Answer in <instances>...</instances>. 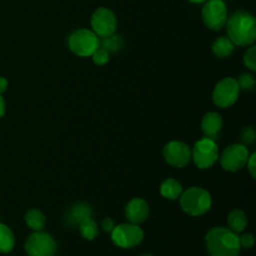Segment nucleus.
Listing matches in <instances>:
<instances>
[{"label": "nucleus", "instance_id": "f257e3e1", "mask_svg": "<svg viewBox=\"0 0 256 256\" xmlns=\"http://www.w3.org/2000/svg\"><path fill=\"white\" fill-rule=\"evenodd\" d=\"M228 38L238 46L252 45L256 39V22L250 12L238 10L226 22Z\"/></svg>", "mask_w": 256, "mask_h": 256}, {"label": "nucleus", "instance_id": "f03ea898", "mask_svg": "<svg viewBox=\"0 0 256 256\" xmlns=\"http://www.w3.org/2000/svg\"><path fill=\"white\" fill-rule=\"evenodd\" d=\"M205 244L212 256H238L242 249L236 232L224 226L210 229L205 236Z\"/></svg>", "mask_w": 256, "mask_h": 256}, {"label": "nucleus", "instance_id": "7ed1b4c3", "mask_svg": "<svg viewBox=\"0 0 256 256\" xmlns=\"http://www.w3.org/2000/svg\"><path fill=\"white\" fill-rule=\"evenodd\" d=\"M179 199L182 212L192 216L206 214L212 204L210 192L199 186L189 188L186 192H182Z\"/></svg>", "mask_w": 256, "mask_h": 256}, {"label": "nucleus", "instance_id": "20e7f679", "mask_svg": "<svg viewBox=\"0 0 256 256\" xmlns=\"http://www.w3.org/2000/svg\"><path fill=\"white\" fill-rule=\"evenodd\" d=\"M69 49L78 56H92L95 50L100 48V39L92 30L78 29L68 38Z\"/></svg>", "mask_w": 256, "mask_h": 256}, {"label": "nucleus", "instance_id": "39448f33", "mask_svg": "<svg viewBox=\"0 0 256 256\" xmlns=\"http://www.w3.org/2000/svg\"><path fill=\"white\" fill-rule=\"evenodd\" d=\"M110 234L112 242L122 249H132L142 244L144 240V232L142 228L132 222L115 225Z\"/></svg>", "mask_w": 256, "mask_h": 256}, {"label": "nucleus", "instance_id": "423d86ee", "mask_svg": "<svg viewBox=\"0 0 256 256\" xmlns=\"http://www.w3.org/2000/svg\"><path fill=\"white\" fill-rule=\"evenodd\" d=\"M25 252L29 256H55L58 244L48 232H34L25 242Z\"/></svg>", "mask_w": 256, "mask_h": 256}, {"label": "nucleus", "instance_id": "0eeeda50", "mask_svg": "<svg viewBox=\"0 0 256 256\" xmlns=\"http://www.w3.org/2000/svg\"><path fill=\"white\" fill-rule=\"evenodd\" d=\"M192 159L199 169H209L219 159V149L215 140L204 138L195 142L192 150Z\"/></svg>", "mask_w": 256, "mask_h": 256}, {"label": "nucleus", "instance_id": "6e6552de", "mask_svg": "<svg viewBox=\"0 0 256 256\" xmlns=\"http://www.w3.org/2000/svg\"><path fill=\"white\" fill-rule=\"evenodd\" d=\"M240 88L236 79L234 78H224L220 80L212 92V102L216 106L226 109L234 105L239 99Z\"/></svg>", "mask_w": 256, "mask_h": 256}, {"label": "nucleus", "instance_id": "1a4fd4ad", "mask_svg": "<svg viewBox=\"0 0 256 256\" xmlns=\"http://www.w3.org/2000/svg\"><path fill=\"white\" fill-rule=\"evenodd\" d=\"M202 22L209 29L220 30L228 22V9L222 0H206L202 10Z\"/></svg>", "mask_w": 256, "mask_h": 256}, {"label": "nucleus", "instance_id": "9d476101", "mask_svg": "<svg viewBox=\"0 0 256 256\" xmlns=\"http://www.w3.org/2000/svg\"><path fill=\"white\" fill-rule=\"evenodd\" d=\"M249 149L244 144H232L222 152L220 164L226 172H235L242 170L249 159Z\"/></svg>", "mask_w": 256, "mask_h": 256}, {"label": "nucleus", "instance_id": "9b49d317", "mask_svg": "<svg viewBox=\"0 0 256 256\" xmlns=\"http://www.w3.org/2000/svg\"><path fill=\"white\" fill-rule=\"evenodd\" d=\"M92 29L99 38L109 36L116 30V15L109 8H99L92 15Z\"/></svg>", "mask_w": 256, "mask_h": 256}, {"label": "nucleus", "instance_id": "f8f14e48", "mask_svg": "<svg viewBox=\"0 0 256 256\" xmlns=\"http://www.w3.org/2000/svg\"><path fill=\"white\" fill-rule=\"evenodd\" d=\"M162 155L165 162L172 166L184 168L192 160V149L185 142L174 140L165 145Z\"/></svg>", "mask_w": 256, "mask_h": 256}, {"label": "nucleus", "instance_id": "ddd939ff", "mask_svg": "<svg viewBox=\"0 0 256 256\" xmlns=\"http://www.w3.org/2000/svg\"><path fill=\"white\" fill-rule=\"evenodd\" d=\"M149 205L142 198H134L128 202L125 208V216L132 224H142L149 218Z\"/></svg>", "mask_w": 256, "mask_h": 256}, {"label": "nucleus", "instance_id": "4468645a", "mask_svg": "<svg viewBox=\"0 0 256 256\" xmlns=\"http://www.w3.org/2000/svg\"><path fill=\"white\" fill-rule=\"evenodd\" d=\"M222 128V119L220 114L215 112H210L204 115L202 120V130L204 132L205 138L209 139H218Z\"/></svg>", "mask_w": 256, "mask_h": 256}, {"label": "nucleus", "instance_id": "2eb2a0df", "mask_svg": "<svg viewBox=\"0 0 256 256\" xmlns=\"http://www.w3.org/2000/svg\"><path fill=\"white\" fill-rule=\"evenodd\" d=\"M92 208L85 202H76L65 212L64 220L68 225H79L82 220L92 218Z\"/></svg>", "mask_w": 256, "mask_h": 256}, {"label": "nucleus", "instance_id": "dca6fc26", "mask_svg": "<svg viewBox=\"0 0 256 256\" xmlns=\"http://www.w3.org/2000/svg\"><path fill=\"white\" fill-rule=\"evenodd\" d=\"M228 225L229 229L234 232H244L245 228L248 226V216L242 210L235 209L228 216Z\"/></svg>", "mask_w": 256, "mask_h": 256}, {"label": "nucleus", "instance_id": "f3484780", "mask_svg": "<svg viewBox=\"0 0 256 256\" xmlns=\"http://www.w3.org/2000/svg\"><path fill=\"white\" fill-rule=\"evenodd\" d=\"M25 222L34 232H42L46 224V218H45L44 212H40L39 209H30L25 214Z\"/></svg>", "mask_w": 256, "mask_h": 256}, {"label": "nucleus", "instance_id": "a211bd4d", "mask_svg": "<svg viewBox=\"0 0 256 256\" xmlns=\"http://www.w3.org/2000/svg\"><path fill=\"white\" fill-rule=\"evenodd\" d=\"M234 42L228 36H219L212 42V50L218 58H229L234 52Z\"/></svg>", "mask_w": 256, "mask_h": 256}, {"label": "nucleus", "instance_id": "6ab92c4d", "mask_svg": "<svg viewBox=\"0 0 256 256\" xmlns=\"http://www.w3.org/2000/svg\"><path fill=\"white\" fill-rule=\"evenodd\" d=\"M160 194L169 200H176L182 194V186L175 179H166L160 186Z\"/></svg>", "mask_w": 256, "mask_h": 256}, {"label": "nucleus", "instance_id": "aec40b11", "mask_svg": "<svg viewBox=\"0 0 256 256\" xmlns=\"http://www.w3.org/2000/svg\"><path fill=\"white\" fill-rule=\"evenodd\" d=\"M15 246L14 232L9 226L0 222V254H8Z\"/></svg>", "mask_w": 256, "mask_h": 256}, {"label": "nucleus", "instance_id": "412c9836", "mask_svg": "<svg viewBox=\"0 0 256 256\" xmlns=\"http://www.w3.org/2000/svg\"><path fill=\"white\" fill-rule=\"evenodd\" d=\"M122 44H124V40L120 35L114 34L109 35V36L102 38V40H100V46L102 49L106 50L109 54H112V52H118L122 50Z\"/></svg>", "mask_w": 256, "mask_h": 256}, {"label": "nucleus", "instance_id": "4be33fe9", "mask_svg": "<svg viewBox=\"0 0 256 256\" xmlns=\"http://www.w3.org/2000/svg\"><path fill=\"white\" fill-rule=\"evenodd\" d=\"M79 232L80 235L84 238L85 240H94L95 238L99 234V229H98V224L92 219V218H88V219L82 220L79 224Z\"/></svg>", "mask_w": 256, "mask_h": 256}, {"label": "nucleus", "instance_id": "5701e85b", "mask_svg": "<svg viewBox=\"0 0 256 256\" xmlns=\"http://www.w3.org/2000/svg\"><path fill=\"white\" fill-rule=\"evenodd\" d=\"M238 85H239L240 90H245V92H250L255 88V78L252 74L249 72H244L239 76V79L236 80Z\"/></svg>", "mask_w": 256, "mask_h": 256}, {"label": "nucleus", "instance_id": "b1692460", "mask_svg": "<svg viewBox=\"0 0 256 256\" xmlns=\"http://www.w3.org/2000/svg\"><path fill=\"white\" fill-rule=\"evenodd\" d=\"M244 64L245 66L249 68L252 72L256 70V48L250 46L244 54Z\"/></svg>", "mask_w": 256, "mask_h": 256}, {"label": "nucleus", "instance_id": "393cba45", "mask_svg": "<svg viewBox=\"0 0 256 256\" xmlns=\"http://www.w3.org/2000/svg\"><path fill=\"white\" fill-rule=\"evenodd\" d=\"M109 52H106L105 49H102V46L98 48L94 52V54L92 55V62L98 65H104L109 62Z\"/></svg>", "mask_w": 256, "mask_h": 256}, {"label": "nucleus", "instance_id": "a878e982", "mask_svg": "<svg viewBox=\"0 0 256 256\" xmlns=\"http://www.w3.org/2000/svg\"><path fill=\"white\" fill-rule=\"evenodd\" d=\"M240 138H242V142H244V145H252V142H255V130L252 126H245L244 129L242 130V134H240Z\"/></svg>", "mask_w": 256, "mask_h": 256}, {"label": "nucleus", "instance_id": "bb28decb", "mask_svg": "<svg viewBox=\"0 0 256 256\" xmlns=\"http://www.w3.org/2000/svg\"><path fill=\"white\" fill-rule=\"evenodd\" d=\"M239 242L240 246L244 248V249H250V248L254 246L255 239L252 234H242V236H239Z\"/></svg>", "mask_w": 256, "mask_h": 256}, {"label": "nucleus", "instance_id": "cd10ccee", "mask_svg": "<svg viewBox=\"0 0 256 256\" xmlns=\"http://www.w3.org/2000/svg\"><path fill=\"white\" fill-rule=\"evenodd\" d=\"M255 162H256V154L249 155V159H248V162H246V166H248V170H249L250 175H252V179H255L256 176V165H255Z\"/></svg>", "mask_w": 256, "mask_h": 256}, {"label": "nucleus", "instance_id": "c85d7f7f", "mask_svg": "<svg viewBox=\"0 0 256 256\" xmlns=\"http://www.w3.org/2000/svg\"><path fill=\"white\" fill-rule=\"evenodd\" d=\"M102 230H104V232H112V229H114V228H115V222H114V220L110 219V218H106V219L102 220Z\"/></svg>", "mask_w": 256, "mask_h": 256}, {"label": "nucleus", "instance_id": "c756f323", "mask_svg": "<svg viewBox=\"0 0 256 256\" xmlns=\"http://www.w3.org/2000/svg\"><path fill=\"white\" fill-rule=\"evenodd\" d=\"M6 89H8V80L5 79V78L0 76V94L4 92Z\"/></svg>", "mask_w": 256, "mask_h": 256}, {"label": "nucleus", "instance_id": "7c9ffc66", "mask_svg": "<svg viewBox=\"0 0 256 256\" xmlns=\"http://www.w3.org/2000/svg\"><path fill=\"white\" fill-rule=\"evenodd\" d=\"M5 114V102H4V98L2 96V94H0V118L4 116Z\"/></svg>", "mask_w": 256, "mask_h": 256}, {"label": "nucleus", "instance_id": "2f4dec72", "mask_svg": "<svg viewBox=\"0 0 256 256\" xmlns=\"http://www.w3.org/2000/svg\"><path fill=\"white\" fill-rule=\"evenodd\" d=\"M190 2H194V4H202V2H205L206 0H188Z\"/></svg>", "mask_w": 256, "mask_h": 256}, {"label": "nucleus", "instance_id": "473e14b6", "mask_svg": "<svg viewBox=\"0 0 256 256\" xmlns=\"http://www.w3.org/2000/svg\"><path fill=\"white\" fill-rule=\"evenodd\" d=\"M140 256H154V255H150V254H144V255H140Z\"/></svg>", "mask_w": 256, "mask_h": 256}]
</instances>
